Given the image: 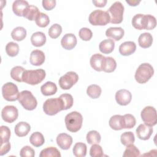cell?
<instances>
[{"mask_svg":"<svg viewBox=\"0 0 157 157\" xmlns=\"http://www.w3.org/2000/svg\"><path fill=\"white\" fill-rule=\"evenodd\" d=\"M154 69L149 63H142L139 65L135 73V79L139 83L143 84L147 82L153 75Z\"/></svg>","mask_w":157,"mask_h":157,"instance_id":"3957f363","label":"cell"},{"mask_svg":"<svg viewBox=\"0 0 157 157\" xmlns=\"http://www.w3.org/2000/svg\"><path fill=\"white\" fill-rule=\"evenodd\" d=\"M63 110V104L61 99L59 98L47 99L43 104V110L48 115L53 116Z\"/></svg>","mask_w":157,"mask_h":157,"instance_id":"277c9868","label":"cell"},{"mask_svg":"<svg viewBox=\"0 0 157 157\" xmlns=\"http://www.w3.org/2000/svg\"><path fill=\"white\" fill-rule=\"evenodd\" d=\"M56 143L61 149L68 150L72 144V138L66 133H61L57 136Z\"/></svg>","mask_w":157,"mask_h":157,"instance_id":"2e32d148","label":"cell"},{"mask_svg":"<svg viewBox=\"0 0 157 157\" xmlns=\"http://www.w3.org/2000/svg\"><path fill=\"white\" fill-rule=\"evenodd\" d=\"M10 130L6 126H1V144L9 142Z\"/></svg>","mask_w":157,"mask_h":157,"instance_id":"ee69618b","label":"cell"},{"mask_svg":"<svg viewBox=\"0 0 157 157\" xmlns=\"http://www.w3.org/2000/svg\"><path fill=\"white\" fill-rule=\"evenodd\" d=\"M36 25L41 28H45L50 23V19L47 15L44 13L40 12L35 20Z\"/></svg>","mask_w":157,"mask_h":157,"instance_id":"7bdbcfd3","label":"cell"},{"mask_svg":"<svg viewBox=\"0 0 157 157\" xmlns=\"http://www.w3.org/2000/svg\"><path fill=\"white\" fill-rule=\"evenodd\" d=\"M90 155L91 157H101L103 156V150L98 144H94L90 148Z\"/></svg>","mask_w":157,"mask_h":157,"instance_id":"f6af8a7d","label":"cell"},{"mask_svg":"<svg viewBox=\"0 0 157 157\" xmlns=\"http://www.w3.org/2000/svg\"><path fill=\"white\" fill-rule=\"evenodd\" d=\"M126 2L131 6H137L140 2V1H136V0H126Z\"/></svg>","mask_w":157,"mask_h":157,"instance_id":"f5cc1de1","label":"cell"},{"mask_svg":"<svg viewBox=\"0 0 157 157\" xmlns=\"http://www.w3.org/2000/svg\"><path fill=\"white\" fill-rule=\"evenodd\" d=\"M40 91L44 96H51L55 94L57 91L56 84L52 82H47L40 87Z\"/></svg>","mask_w":157,"mask_h":157,"instance_id":"4316f807","label":"cell"},{"mask_svg":"<svg viewBox=\"0 0 157 157\" xmlns=\"http://www.w3.org/2000/svg\"><path fill=\"white\" fill-rule=\"evenodd\" d=\"M25 71V69L23 67L19 66H15L10 71V77L17 82H22V76Z\"/></svg>","mask_w":157,"mask_h":157,"instance_id":"d6a6232c","label":"cell"},{"mask_svg":"<svg viewBox=\"0 0 157 157\" xmlns=\"http://www.w3.org/2000/svg\"><path fill=\"white\" fill-rule=\"evenodd\" d=\"M136 50V45L132 41H126L119 47V52L123 56H129L134 53Z\"/></svg>","mask_w":157,"mask_h":157,"instance_id":"ac0fdd59","label":"cell"},{"mask_svg":"<svg viewBox=\"0 0 157 157\" xmlns=\"http://www.w3.org/2000/svg\"><path fill=\"white\" fill-rule=\"evenodd\" d=\"M77 43V40L75 36L72 33L66 34L61 39V44L66 50H70L74 48Z\"/></svg>","mask_w":157,"mask_h":157,"instance_id":"5bb4252c","label":"cell"},{"mask_svg":"<svg viewBox=\"0 0 157 157\" xmlns=\"http://www.w3.org/2000/svg\"><path fill=\"white\" fill-rule=\"evenodd\" d=\"M156 26V18L151 15H144L142 18V28L143 29L151 30L153 29Z\"/></svg>","mask_w":157,"mask_h":157,"instance_id":"d4e9b609","label":"cell"},{"mask_svg":"<svg viewBox=\"0 0 157 157\" xmlns=\"http://www.w3.org/2000/svg\"><path fill=\"white\" fill-rule=\"evenodd\" d=\"M144 14L138 13L135 15L132 19V25L134 28L142 30V18Z\"/></svg>","mask_w":157,"mask_h":157,"instance_id":"7dc6e473","label":"cell"},{"mask_svg":"<svg viewBox=\"0 0 157 157\" xmlns=\"http://www.w3.org/2000/svg\"><path fill=\"white\" fill-rule=\"evenodd\" d=\"M109 124L110 127L115 131L124 129V122L123 116L120 115H113L110 118Z\"/></svg>","mask_w":157,"mask_h":157,"instance_id":"44dd1931","label":"cell"},{"mask_svg":"<svg viewBox=\"0 0 157 157\" xmlns=\"http://www.w3.org/2000/svg\"><path fill=\"white\" fill-rule=\"evenodd\" d=\"M132 99L131 92L125 89H121L117 91L115 94V100L117 102L121 105H126L129 104Z\"/></svg>","mask_w":157,"mask_h":157,"instance_id":"7c38bea8","label":"cell"},{"mask_svg":"<svg viewBox=\"0 0 157 157\" xmlns=\"http://www.w3.org/2000/svg\"><path fill=\"white\" fill-rule=\"evenodd\" d=\"M62 32V27L60 25L55 23L53 24L51 27L49 28L48 33V36L52 39H56L58 38Z\"/></svg>","mask_w":157,"mask_h":157,"instance_id":"b9f144b4","label":"cell"},{"mask_svg":"<svg viewBox=\"0 0 157 157\" xmlns=\"http://www.w3.org/2000/svg\"><path fill=\"white\" fill-rule=\"evenodd\" d=\"M31 44L37 47L43 46L46 42V36L45 34L40 31L33 33L31 37Z\"/></svg>","mask_w":157,"mask_h":157,"instance_id":"cb8c5ba5","label":"cell"},{"mask_svg":"<svg viewBox=\"0 0 157 157\" xmlns=\"http://www.w3.org/2000/svg\"><path fill=\"white\" fill-rule=\"evenodd\" d=\"M123 117L124 122V129H131L136 125V120L132 115L128 113L124 115Z\"/></svg>","mask_w":157,"mask_h":157,"instance_id":"60d3db41","label":"cell"},{"mask_svg":"<svg viewBox=\"0 0 157 157\" xmlns=\"http://www.w3.org/2000/svg\"><path fill=\"white\" fill-rule=\"evenodd\" d=\"M86 145L82 142L76 143L73 147V154L76 157H84L86 154Z\"/></svg>","mask_w":157,"mask_h":157,"instance_id":"1f68e13d","label":"cell"},{"mask_svg":"<svg viewBox=\"0 0 157 157\" xmlns=\"http://www.w3.org/2000/svg\"><path fill=\"white\" fill-rule=\"evenodd\" d=\"M104 58H105L104 56L99 53H96L93 55L90 58V61L91 67L96 71H98V72L102 71Z\"/></svg>","mask_w":157,"mask_h":157,"instance_id":"ffe728a7","label":"cell"},{"mask_svg":"<svg viewBox=\"0 0 157 157\" xmlns=\"http://www.w3.org/2000/svg\"><path fill=\"white\" fill-rule=\"evenodd\" d=\"M20 155L21 157H34L35 155V151L31 147L25 146L21 149Z\"/></svg>","mask_w":157,"mask_h":157,"instance_id":"c3c4849f","label":"cell"},{"mask_svg":"<svg viewBox=\"0 0 157 157\" xmlns=\"http://www.w3.org/2000/svg\"><path fill=\"white\" fill-rule=\"evenodd\" d=\"M31 130L29 124L25 121H21L17 123L15 127V133L18 137L26 136Z\"/></svg>","mask_w":157,"mask_h":157,"instance_id":"603a6c76","label":"cell"},{"mask_svg":"<svg viewBox=\"0 0 157 157\" xmlns=\"http://www.w3.org/2000/svg\"><path fill=\"white\" fill-rule=\"evenodd\" d=\"M29 141L33 146L39 147L44 144L45 139L42 133L40 132H35L31 135L29 137Z\"/></svg>","mask_w":157,"mask_h":157,"instance_id":"f546056e","label":"cell"},{"mask_svg":"<svg viewBox=\"0 0 157 157\" xmlns=\"http://www.w3.org/2000/svg\"><path fill=\"white\" fill-rule=\"evenodd\" d=\"M141 118L145 124L153 126L157 123L156 109L152 106H147L143 109L140 113Z\"/></svg>","mask_w":157,"mask_h":157,"instance_id":"30bf717a","label":"cell"},{"mask_svg":"<svg viewBox=\"0 0 157 157\" xmlns=\"http://www.w3.org/2000/svg\"><path fill=\"white\" fill-rule=\"evenodd\" d=\"M64 121L67 129L70 132H76L82 128L83 117L80 113L73 111L66 115Z\"/></svg>","mask_w":157,"mask_h":157,"instance_id":"6da1fadb","label":"cell"},{"mask_svg":"<svg viewBox=\"0 0 157 157\" xmlns=\"http://www.w3.org/2000/svg\"><path fill=\"white\" fill-rule=\"evenodd\" d=\"M89 22L94 26H104L110 22V17L107 11L95 10L89 15Z\"/></svg>","mask_w":157,"mask_h":157,"instance_id":"52a82bcc","label":"cell"},{"mask_svg":"<svg viewBox=\"0 0 157 157\" xmlns=\"http://www.w3.org/2000/svg\"><path fill=\"white\" fill-rule=\"evenodd\" d=\"M86 141L89 144H99L101 142V137L100 134L94 130L89 131L86 134Z\"/></svg>","mask_w":157,"mask_h":157,"instance_id":"d590c367","label":"cell"},{"mask_svg":"<svg viewBox=\"0 0 157 157\" xmlns=\"http://www.w3.org/2000/svg\"><path fill=\"white\" fill-rule=\"evenodd\" d=\"M29 6L28 2L24 0H16L13 2L12 10L13 13L19 17H23L26 10Z\"/></svg>","mask_w":157,"mask_h":157,"instance_id":"9a60e30c","label":"cell"},{"mask_svg":"<svg viewBox=\"0 0 157 157\" xmlns=\"http://www.w3.org/2000/svg\"><path fill=\"white\" fill-rule=\"evenodd\" d=\"M18 116V109L13 105L5 106L1 112V117L2 120L9 123L15 121Z\"/></svg>","mask_w":157,"mask_h":157,"instance_id":"8fae6325","label":"cell"},{"mask_svg":"<svg viewBox=\"0 0 157 157\" xmlns=\"http://www.w3.org/2000/svg\"><path fill=\"white\" fill-rule=\"evenodd\" d=\"M124 31L121 27H110L105 31V36L115 40H120L124 36Z\"/></svg>","mask_w":157,"mask_h":157,"instance_id":"d6986e66","label":"cell"},{"mask_svg":"<svg viewBox=\"0 0 157 157\" xmlns=\"http://www.w3.org/2000/svg\"><path fill=\"white\" fill-rule=\"evenodd\" d=\"M117 67L116 61L110 56L105 57L103 65H102V71L105 72L110 73L113 72Z\"/></svg>","mask_w":157,"mask_h":157,"instance_id":"83f0119b","label":"cell"},{"mask_svg":"<svg viewBox=\"0 0 157 157\" xmlns=\"http://www.w3.org/2000/svg\"><path fill=\"white\" fill-rule=\"evenodd\" d=\"M19 93L17 86L12 82H7L2 87V95L7 101L13 102L17 100Z\"/></svg>","mask_w":157,"mask_h":157,"instance_id":"ba28073f","label":"cell"},{"mask_svg":"<svg viewBox=\"0 0 157 157\" xmlns=\"http://www.w3.org/2000/svg\"><path fill=\"white\" fill-rule=\"evenodd\" d=\"M45 61V54L40 50H34L31 52L29 62L33 66H40Z\"/></svg>","mask_w":157,"mask_h":157,"instance_id":"e0dca14e","label":"cell"},{"mask_svg":"<svg viewBox=\"0 0 157 157\" xmlns=\"http://www.w3.org/2000/svg\"><path fill=\"white\" fill-rule=\"evenodd\" d=\"M139 45L143 48L150 47L153 43L152 35L149 33H144L141 34L138 39Z\"/></svg>","mask_w":157,"mask_h":157,"instance_id":"484cf974","label":"cell"},{"mask_svg":"<svg viewBox=\"0 0 157 157\" xmlns=\"http://www.w3.org/2000/svg\"><path fill=\"white\" fill-rule=\"evenodd\" d=\"M59 98L61 99L63 104V110H67L73 105L74 99L71 94L68 93H64L60 95Z\"/></svg>","mask_w":157,"mask_h":157,"instance_id":"ab89813d","label":"cell"},{"mask_svg":"<svg viewBox=\"0 0 157 157\" xmlns=\"http://www.w3.org/2000/svg\"><path fill=\"white\" fill-rule=\"evenodd\" d=\"M10 142H6L4 144H1V148H0V155L3 156L7 153L9 150H10Z\"/></svg>","mask_w":157,"mask_h":157,"instance_id":"f907efd6","label":"cell"},{"mask_svg":"<svg viewBox=\"0 0 157 157\" xmlns=\"http://www.w3.org/2000/svg\"><path fill=\"white\" fill-rule=\"evenodd\" d=\"M101 87L96 84L90 85L88 86L86 90V93L88 96L92 99L98 98L101 94Z\"/></svg>","mask_w":157,"mask_h":157,"instance_id":"e575fe53","label":"cell"},{"mask_svg":"<svg viewBox=\"0 0 157 157\" xmlns=\"http://www.w3.org/2000/svg\"><path fill=\"white\" fill-rule=\"evenodd\" d=\"M120 140L121 144L124 146L132 144L135 141L134 134L131 131L124 132L121 135Z\"/></svg>","mask_w":157,"mask_h":157,"instance_id":"8d00e7d4","label":"cell"},{"mask_svg":"<svg viewBox=\"0 0 157 157\" xmlns=\"http://www.w3.org/2000/svg\"><path fill=\"white\" fill-rule=\"evenodd\" d=\"M45 71L42 69L25 70L22 76V80L23 82L31 85H35L40 83L45 78Z\"/></svg>","mask_w":157,"mask_h":157,"instance_id":"7a4b0ae2","label":"cell"},{"mask_svg":"<svg viewBox=\"0 0 157 157\" xmlns=\"http://www.w3.org/2000/svg\"><path fill=\"white\" fill-rule=\"evenodd\" d=\"M6 52L9 56L14 57L17 56L19 52L18 45L13 42H9L6 46Z\"/></svg>","mask_w":157,"mask_h":157,"instance_id":"74e56055","label":"cell"},{"mask_svg":"<svg viewBox=\"0 0 157 157\" xmlns=\"http://www.w3.org/2000/svg\"><path fill=\"white\" fill-rule=\"evenodd\" d=\"M42 6L46 10H52L56 6V1L55 0H43Z\"/></svg>","mask_w":157,"mask_h":157,"instance_id":"681fc988","label":"cell"},{"mask_svg":"<svg viewBox=\"0 0 157 157\" xmlns=\"http://www.w3.org/2000/svg\"><path fill=\"white\" fill-rule=\"evenodd\" d=\"M124 6L120 1H116L107 10L110 17V23L113 24L121 23L123 18Z\"/></svg>","mask_w":157,"mask_h":157,"instance_id":"5b68a950","label":"cell"},{"mask_svg":"<svg viewBox=\"0 0 157 157\" xmlns=\"http://www.w3.org/2000/svg\"><path fill=\"white\" fill-rule=\"evenodd\" d=\"M40 157H61L59 151L55 147H50L42 150L40 154Z\"/></svg>","mask_w":157,"mask_h":157,"instance_id":"836d02e7","label":"cell"},{"mask_svg":"<svg viewBox=\"0 0 157 157\" xmlns=\"http://www.w3.org/2000/svg\"><path fill=\"white\" fill-rule=\"evenodd\" d=\"M78 35L81 39L85 41H88L91 39L93 36V33L91 29L88 28H82L80 29Z\"/></svg>","mask_w":157,"mask_h":157,"instance_id":"bcb514c9","label":"cell"},{"mask_svg":"<svg viewBox=\"0 0 157 157\" xmlns=\"http://www.w3.org/2000/svg\"><path fill=\"white\" fill-rule=\"evenodd\" d=\"M136 131L139 139L143 140H147L151 137L153 129L152 126H150L145 124H140L138 126Z\"/></svg>","mask_w":157,"mask_h":157,"instance_id":"4fadbf2b","label":"cell"},{"mask_svg":"<svg viewBox=\"0 0 157 157\" xmlns=\"http://www.w3.org/2000/svg\"><path fill=\"white\" fill-rule=\"evenodd\" d=\"M18 102L27 110H33L35 109L37 105L36 98L32 93L28 90H23L19 93L18 98Z\"/></svg>","mask_w":157,"mask_h":157,"instance_id":"8992f818","label":"cell"},{"mask_svg":"<svg viewBox=\"0 0 157 157\" xmlns=\"http://www.w3.org/2000/svg\"><path fill=\"white\" fill-rule=\"evenodd\" d=\"M40 13V12H39V9L36 6L29 5L28 8L26 10L23 17L30 21H33L36 20Z\"/></svg>","mask_w":157,"mask_h":157,"instance_id":"4dcf8cb0","label":"cell"},{"mask_svg":"<svg viewBox=\"0 0 157 157\" xmlns=\"http://www.w3.org/2000/svg\"><path fill=\"white\" fill-rule=\"evenodd\" d=\"M115 47V42L113 39H108L103 40L99 45L101 52L104 54H109L113 52Z\"/></svg>","mask_w":157,"mask_h":157,"instance_id":"7402d4cb","label":"cell"},{"mask_svg":"<svg viewBox=\"0 0 157 157\" xmlns=\"http://www.w3.org/2000/svg\"><path fill=\"white\" fill-rule=\"evenodd\" d=\"M78 80V75L73 71H69L61 76L58 83L60 88L63 90H69Z\"/></svg>","mask_w":157,"mask_h":157,"instance_id":"9c48e42d","label":"cell"},{"mask_svg":"<svg viewBox=\"0 0 157 157\" xmlns=\"http://www.w3.org/2000/svg\"><path fill=\"white\" fill-rule=\"evenodd\" d=\"M26 36V30L25 28L18 26L14 28L11 32L12 38L16 41H21Z\"/></svg>","mask_w":157,"mask_h":157,"instance_id":"f1b7e54d","label":"cell"},{"mask_svg":"<svg viewBox=\"0 0 157 157\" xmlns=\"http://www.w3.org/2000/svg\"><path fill=\"white\" fill-rule=\"evenodd\" d=\"M126 148L124 151L123 156L124 157H136L140 156L139 150L132 144H129L126 146Z\"/></svg>","mask_w":157,"mask_h":157,"instance_id":"f35d334b","label":"cell"},{"mask_svg":"<svg viewBox=\"0 0 157 157\" xmlns=\"http://www.w3.org/2000/svg\"><path fill=\"white\" fill-rule=\"evenodd\" d=\"M93 3L94 4V6L96 7H103L105 6L106 3H107V0H97V1H92Z\"/></svg>","mask_w":157,"mask_h":157,"instance_id":"816d5d0a","label":"cell"}]
</instances>
